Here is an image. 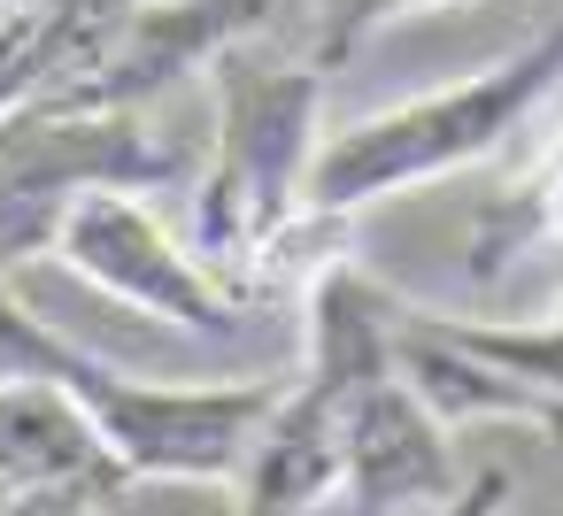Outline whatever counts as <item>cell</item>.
<instances>
[{
	"label": "cell",
	"instance_id": "277c9868",
	"mask_svg": "<svg viewBox=\"0 0 563 516\" xmlns=\"http://www.w3.org/2000/svg\"><path fill=\"white\" fill-rule=\"evenodd\" d=\"M70 393L101 424L124 478L240 485V470L255 455V431L278 408L286 378L255 370V378H232V385H163V378H140V370H117L109 355H93L70 378Z\"/></svg>",
	"mask_w": 563,
	"mask_h": 516
},
{
	"label": "cell",
	"instance_id": "8992f818",
	"mask_svg": "<svg viewBox=\"0 0 563 516\" xmlns=\"http://www.w3.org/2000/svg\"><path fill=\"white\" fill-rule=\"evenodd\" d=\"M455 455H448V416L409 385V370L394 362L347 416V447H340V493L363 508H432L440 493H455Z\"/></svg>",
	"mask_w": 563,
	"mask_h": 516
},
{
	"label": "cell",
	"instance_id": "3957f363",
	"mask_svg": "<svg viewBox=\"0 0 563 516\" xmlns=\"http://www.w3.org/2000/svg\"><path fill=\"white\" fill-rule=\"evenodd\" d=\"M178 155L140 109H9L0 116V270L55 247V224L101 186H170Z\"/></svg>",
	"mask_w": 563,
	"mask_h": 516
},
{
	"label": "cell",
	"instance_id": "9c48e42d",
	"mask_svg": "<svg viewBox=\"0 0 563 516\" xmlns=\"http://www.w3.org/2000/svg\"><path fill=\"white\" fill-rule=\"evenodd\" d=\"M309 9V63L317 70H340L363 40H378L386 24H401V16H424V9H455V0H301Z\"/></svg>",
	"mask_w": 563,
	"mask_h": 516
},
{
	"label": "cell",
	"instance_id": "52a82bcc",
	"mask_svg": "<svg viewBox=\"0 0 563 516\" xmlns=\"http://www.w3.org/2000/svg\"><path fill=\"white\" fill-rule=\"evenodd\" d=\"M132 478L109 455L101 424L86 416V401L63 378H9L0 385V493H86V501H117Z\"/></svg>",
	"mask_w": 563,
	"mask_h": 516
},
{
	"label": "cell",
	"instance_id": "8fae6325",
	"mask_svg": "<svg viewBox=\"0 0 563 516\" xmlns=\"http://www.w3.org/2000/svg\"><path fill=\"white\" fill-rule=\"evenodd\" d=\"M9 516H101V501H86V493H24V501H9Z\"/></svg>",
	"mask_w": 563,
	"mask_h": 516
},
{
	"label": "cell",
	"instance_id": "4fadbf2b",
	"mask_svg": "<svg viewBox=\"0 0 563 516\" xmlns=\"http://www.w3.org/2000/svg\"><path fill=\"white\" fill-rule=\"evenodd\" d=\"M0 516H9V493H0Z\"/></svg>",
	"mask_w": 563,
	"mask_h": 516
},
{
	"label": "cell",
	"instance_id": "30bf717a",
	"mask_svg": "<svg viewBox=\"0 0 563 516\" xmlns=\"http://www.w3.org/2000/svg\"><path fill=\"white\" fill-rule=\"evenodd\" d=\"M509 493H517V485H509V470H478V478H463L455 493H440L424 516H501V508H509Z\"/></svg>",
	"mask_w": 563,
	"mask_h": 516
},
{
	"label": "cell",
	"instance_id": "ba28073f",
	"mask_svg": "<svg viewBox=\"0 0 563 516\" xmlns=\"http://www.w3.org/2000/svg\"><path fill=\"white\" fill-rule=\"evenodd\" d=\"M540 239H555V247H563V139L540 155V170H532L517 193H501V201L471 224V247H463L471 285L509 278V262H517V255H532Z\"/></svg>",
	"mask_w": 563,
	"mask_h": 516
},
{
	"label": "cell",
	"instance_id": "6da1fadb",
	"mask_svg": "<svg viewBox=\"0 0 563 516\" xmlns=\"http://www.w3.org/2000/svg\"><path fill=\"white\" fill-rule=\"evenodd\" d=\"M201 78L217 101V147L194 201V247L263 301L301 293L332 255H347V216L309 209L332 70H317L309 55L271 63L240 40Z\"/></svg>",
	"mask_w": 563,
	"mask_h": 516
},
{
	"label": "cell",
	"instance_id": "7c38bea8",
	"mask_svg": "<svg viewBox=\"0 0 563 516\" xmlns=\"http://www.w3.org/2000/svg\"><path fill=\"white\" fill-rule=\"evenodd\" d=\"M9 9H16V0H0V16H9Z\"/></svg>",
	"mask_w": 563,
	"mask_h": 516
},
{
	"label": "cell",
	"instance_id": "7a4b0ae2",
	"mask_svg": "<svg viewBox=\"0 0 563 516\" xmlns=\"http://www.w3.org/2000/svg\"><path fill=\"white\" fill-rule=\"evenodd\" d=\"M555 86H563V24L532 32L525 47H509L501 63H486L440 93H417L401 109H378V116L332 132L317 155V178H309V209L355 224L363 209H378L394 193L455 178V170L486 162Z\"/></svg>",
	"mask_w": 563,
	"mask_h": 516
},
{
	"label": "cell",
	"instance_id": "5b68a950",
	"mask_svg": "<svg viewBox=\"0 0 563 516\" xmlns=\"http://www.w3.org/2000/svg\"><path fill=\"white\" fill-rule=\"evenodd\" d=\"M63 270H78L93 293L155 316V324H178L194 339H247L255 316L271 309L263 293L232 285L201 247H178L170 224L132 193V186H101L86 193L63 224H55V247H47Z\"/></svg>",
	"mask_w": 563,
	"mask_h": 516
}]
</instances>
